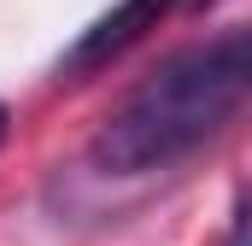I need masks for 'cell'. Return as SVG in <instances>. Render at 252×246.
Masks as SVG:
<instances>
[{"mask_svg":"<svg viewBox=\"0 0 252 246\" xmlns=\"http://www.w3.org/2000/svg\"><path fill=\"white\" fill-rule=\"evenodd\" d=\"M252 100V24L217 30L158 64L129 88V100L88 141L100 176H153L223 135L229 118Z\"/></svg>","mask_w":252,"mask_h":246,"instance_id":"1","label":"cell"},{"mask_svg":"<svg viewBox=\"0 0 252 246\" xmlns=\"http://www.w3.org/2000/svg\"><path fill=\"white\" fill-rule=\"evenodd\" d=\"M182 0H118L112 12H100L76 41H70V53L59 59V76H88V70H100V64H112L118 53H129L147 30H158V18H170Z\"/></svg>","mask_w":252,"mask_h":246,"instance_id":"2","label":"cell"},{"mask_svg":"<svg viewBox=\"0 0 252 246\" xmlns=\"http://www.w3.org/2000/svg\"><path fill=\"white\" fill-rule=\"evenodd\" d=\"M223 246H252V187L235 193V211H229V235Z\"/></svg>","mask_w":252,"mask_h":246,"instance_id":"3","label":"cell"},{"mask_svg":"<svg viewBox=\"0 0 252 246\" xmlns=\"http://www.w3.org/2000/svg\"><path fill=\"white\" fill-rule=\"evenodd\" d=\"M6 129H12V118H6V106H0V141H6Z\"/></svg>","mask_w":252,"mask_h":246,"instance_id":"4","label":"cell"}]
</instances>
